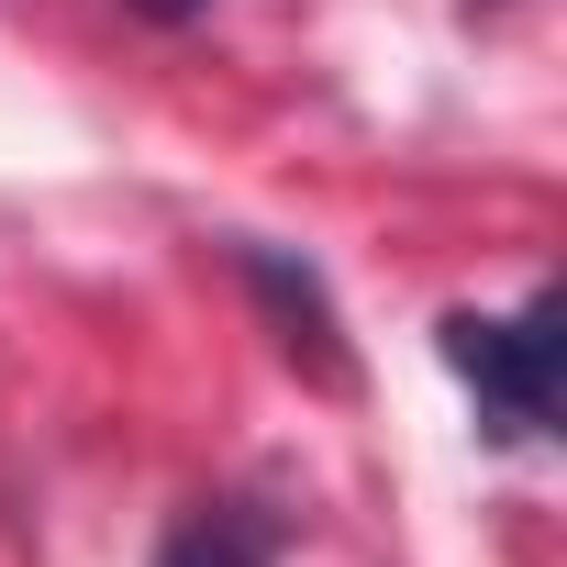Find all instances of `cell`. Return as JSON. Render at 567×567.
<instances>
[{"instance_id": "1", "label": "cell", "mask_w": 567, "mask_h": 567, "mask_svg": "<svg viewBox=\"0 0 567 567\" xmlns=\"http://www.w3.org/2000/svg\"><path fill=\"white\" fill-rule=\"evenodd\" d=\"M434 357L467 379L489 445H545L556 434V368H567V301L534 290L523 312H445Z\"/></svg>"}, {"instance_id": "3", "label": "cell", "mask_w": 567, "mask_h": 567, "mask_svg": "<svg viewBox=\"0 0 567 567\" xmlns=\"http://www.w3.org/2000/svg\"><path fill=\"white\" fill-rule=\"evenodd\" d=\"M156 567H278V512L245 501V489H212V501H189L167 523Z\"/></svg>"}, {"instance_id": "2", "label": "cell", "mask_w": 567, "mask_h": 567, "mask_svg": "<svg viewBox=\"0 0 567 567\" xmlns=\"http://www.w3.org/2000/svg\"><path fill=\"white\" fill-rule=\"evenodd\" d=\"M234 278L267 301V323H278V357H290L312 390H357V357H346V312H334V290L301 267V256H278V245H256V234H234Z\"/></svg>"}, {"instance_id": "4", "label": "cell", "mask_w": 567, "mask_h": 567, "mask_svg": "<svg viewBox=\"0 0 567 567\" xmlns=\"http://www.w3.org/2000/svg\"><path fill=\"white\" fill-rule=\"evenodd\" d=\"M123 12H145V23H200L212 0H123Z\"/></svg>"}]
</instances>
